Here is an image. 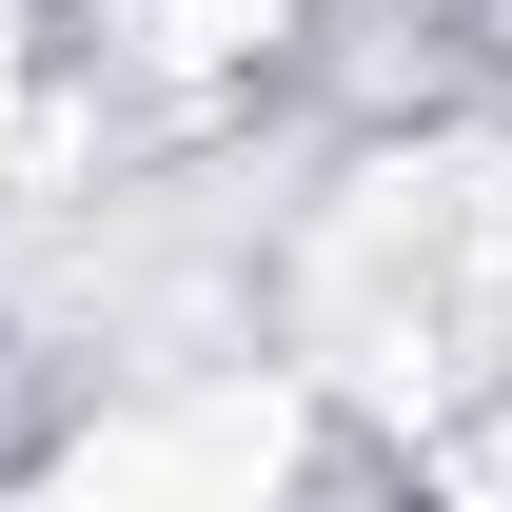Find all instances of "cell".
Listing matches in <instances>:
<instances>
[{"mask_svg": "<svg viewBox=\"0 0 512 512\" xmlns=\"http://www.w3.org/2000/svg\"><path fill=\"white\" fill-rule=\"evenodd\" d=\"M473 40H493V60H512V0H473Z\"/></svg>", "mask_w": 512, "mask_h": 512, "instance_id": "3", "label": "cell"}, {"mask_svg": "<svg viewBox=\"0 0 512 512\" xmlns=\"http://www.w3.org/2000/svg\"><path fill=\"white\" fill-rule=\"evenodd\" d=\"M296 20H316V0H79L99 79H138V99H237Z\"/></svg>", "mask_w": 512, "mask_h": 512, "instance_id": "2", "label": "cell"}, {"mask_svg": "<svg viewBox=\"0 0 512 512\" xmlns=\"http://www.w3.org/2000/svg\"><path fill=\"white\" fill-rule=\"evenodd\" d=\"M20 512H296V375H178L20 473Z\"/></svg>", "mask_w": 512, "mask_h": 512, "instance_id": "1", "label": "cell"}]
</instances>
